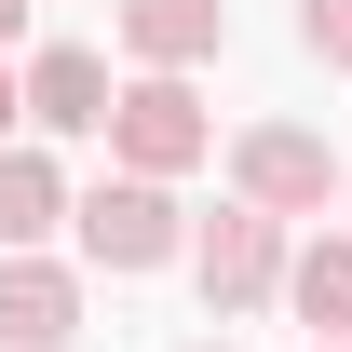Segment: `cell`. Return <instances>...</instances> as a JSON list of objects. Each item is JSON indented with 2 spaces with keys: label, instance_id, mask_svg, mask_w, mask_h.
Segmentation results:
<instances>
[{
  "label": "cell",
  "instance_id": "obj_1",
  "mask_svg": "<svg viewBox=\"0 0 352 352\" xmlns=\"http://www.w3.org/2000/svg\"><path fill=\"white\" fill-rule=\"evenodd\" d=\"M109 149H122V176H190L217 149V122H204V95L176 82V68H149V82L109 95Z\"/></svg>",
  "mask_w": 352,
  "mask_h": 352
},
{
  "label": "cell",
  "instance_id": "obj_2",
  "mask_svg": "<svg viewBox=\"0 0 352 352\" xmlns=\"http://www.w3.org/2000/svg\"><path fill=\"white\" fill-rule=\"evenodd\" d=\"M68 217H82V258H95V271H163L176 244H190L163 176H109V190H82V204H68Z\"/></svg>",
  "mask_w": 352,
  "mask_h": 352
},
{
  "label": "cell",
  "instance_id": "obj_3",
  "mask_svg": "<svg viewBox=\"0 0 352 352\" xmlns=\"http://www.w3.org/2000/svg\"><path fill=\"white\" fill-rule=\"evenodd\" d=\"M230 176H244L258 217H325V204H339V163H325V135H298V122H258L230 149Z\"/></svg>",
  "mask_w": 352,
  "mask_h": 352
},
{
  "label": "cell",
  "instance_id": "obj_4",
  "mask_svg": "<svg viewBox=\"0 0 352 352\" xmlns=\"http://www.w3.org/2000/svg\"><path fill=\"white\" fill-rule=\"evenodd\" d=\"M190 271H204V298H217V311H258L271 285H285V217H258V204L204 217V230H190Z\"/></svg>",
  "mask_w": 352,
  "mask_h": 352
},
{
  "label": "cell",
  "instance_id": "obj_5",
  "mask_svg": "<svg viewBox=\"0 0 352 352\" xmlns=\"http://www.w3.org/2000/svg\"><path fill=\"white\" fill-rule=\"evenodd\" d=\"M82 339V285L54 258H0V352H68Z\"/></svg>",
  "mask_w": 352,
  "mask_h": 352
},
{
  "label": "cell",
  "instance_id": "obj_6",
  "mask_svg": "<svg viewBox=\"0 0 352 352\" xmlns=\"http://www.w3.org/2000/svg\"><path fill=\"white\" fill-rule=\"evenodd\" d=\"M28 122H54V135H109V68H95L82 41H54L41 68H28Z\"/></svg>",
  "mask_w": 352,
  "mask_h": 352
},
{
  "label": "cell",
  "instance_id": "obj_7",
  "mask_svg": "<svg viewBox=\"0 0 352 352\" xmlns=\"http://www.w3.org/2000/svg\"><path fill=\"white\" fill-rule=\"evenodd\" d=\"M122 41L149 54V68H204V54L230 41V14L217 0H122Z\"/></svg>",
  "mask_w": 352,
  "mask_h": 352
},
{
  "label": "cell",
  "instance_id": "obj_8",
  "mask_svg": "<svg viewBox=\"0 0 352 352\" xmlns=\"http://www.w3.org/2000/svg\"><path fill=\"white\" fill-rule=\"evenodd\" d=\"M54 217H68L54 163H41V149H0V258H28V244H41Z\"/></svg>",
  "mask_w": 352,
  "mask_h": 352
},
{
  "label": "cell",
  "instance_id": "obj_9",
  "mask_svg": "<svg viewBox=\"0 0 352 352\" xmlns=\"http://www.w3.org/2000/svg\"><path fill=\"white\" fill-rule=\"evenodd\" d=\"M285 298H298L325 339H352V230H325L311 258H285Z\"/></svg>",
  "mask_w": 352,
  "mask_h": 352
},
{
  "label": "cell",
  "instance_id": "obj_10",
  "mask_svg": "<svg viewBox=\"0 0 352 352\" xmlns=\"http://www.w3.org/2000/svg\"><path fill=\"white\" fill-rule=\"evenodd\" d=\"M298 41L325 54V68H352V0H298Z\"/></svg>",
  "mask_w": 352,
  "mask_h": 352
},
{
  "label": "cell",
  "instance_id": "obj_11",
  "mask_svg": "<svg viewBox=\"0 0 352 352\" xmlns=\"http://www.w3.org/2000/svg\"><path fill=\"white\" fill-rule=\"evenodd\" d=\"M14 109H28V82H14V68H0V149H14Z\"/></svg>",
  "mask_w": 352,
  "mask_h": 352
},
{
  "label": "cell",
  "instance_id": "obj_12",
  "mask_svg": "<svg viewBox=\"0 0 352 352\" xmlns=\"http://www.w3.org/2000/svg\"><path fill=\"white\" fill-rule=\"evenodd\" d=\"M14 28H28V0H0V41H14Z\"/></svg>",
  "mask_w": 352,
  "mask_h": 352
},
{
  "label": "cell",
  "instance_id": "obj_13",
  "mask_svg": "<svg viewBox=\"0 0 352 352\" xmlns=\"http://www.w3.org/2000/svg\"><path fill=\"white\" fill-rule=\"evenodd\" d=\"M325 352H352V339H325Z\"/></svg>",
  "mask_w": 352,
  "mask_h": 352
}]
</instances>
